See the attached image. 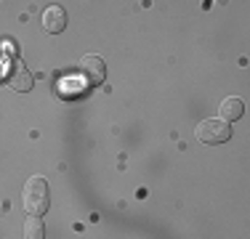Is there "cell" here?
Wrapping results in <instances>:
<instances>
[{"mask_svg": "<svg viewBox=\"0 0 250 239\" xmlns=\"http://www.w3.org/2000/svg\"><path fill=\"white\" fill-rule=\"evenodd\" d=\"M24 210L32 215H45L51 205V191H48V181L43 176H32L24 183Z\"/></svg>", "mask_w": 250, "mask_h": 239, "instance_id": "cell-1", "label": "cell"}, {"mask_svg": "<svg viewBox=\"0 0 250 239\" xmlns=\"http://www.w3.org/2000/svg\"><path fill=\"white\" fill-rule=\"evenodd\" d=\"M242 115H245V104H242V99H237V96L224 99V104H221V120H226V122H234V120H240Z\"/></svg>", "mask_w": 250, "mask_h": 239, "instance_id": "cell-6", "label": "cell"}, {"mask_svg": "<svg viewBox=\"0 0 250 239\" xmlns=\"http://www.w3.org/2000/svg\"><path fill=\"white\" fill-rule=\"evenodd\" d=\"M231 139V128L226 120H202L197 125V141L205 143V146H218V143H226Z\"/></svg>", "mask_w": 250, "mask_h": 239, "instance_id": "cell-2", "label": "cell"}, {"mask_svg": "<svg viewBox=\"0 0 250 239\" xmlns=\"http://www.w3.org/2000/svg\"><path fill=\"white\" fill-rule=\"evenodd\" d=\"M43 29L48 35H59L67 29V11L62 5H48L43 11Z\"/></svg>", "mask_w": 250, "mask_h": 239, "instance_id": "cell-5", "label": "cell"}, {"mask_svg": "<svg viewBox=\"0 0 250 239\" xmlns=\"http://www.w3.org/2000/svg\"><path fill=\"white\" fill-rule=\"evenodd\" d=\"M3 80H5V85H11L14 91H19V93L32 91V72H29L21 61H16V59H14V61H8Z\"/></svg>", "mask_w": 250, "mask_h": 239, "instance_id": "cell-3", "label": "cell"}, {"mask_svg": "<svg viewBox=\"0 0 250 239\" xmlns=\"http://www.w3.org/2000/svg\"><path fill=\"white\" fill-rule=\"evenodd\" d=\"M24 237H27V239H40V237H45L43 215H29L27 223H24Z\"/></svg>", "mask_w": 250, "mask_h": 239, "instance_id": "cell-7", "label": "cell"}, {"mask_svg": "<svg viewBox=\"0 0 250 239\" xmlns=\"http://www.w3.org/2000/svg\"><path fill=\"white\" fill-rule=\"evenodd\" d=\"M80 72L91 85H101L106 77V64L101 56H83L80 59Z\"/></svg>", "mask_w": 250, "mask_h": 239, "instance_id": "cell-4", "label": "cell"}]
</instances>
